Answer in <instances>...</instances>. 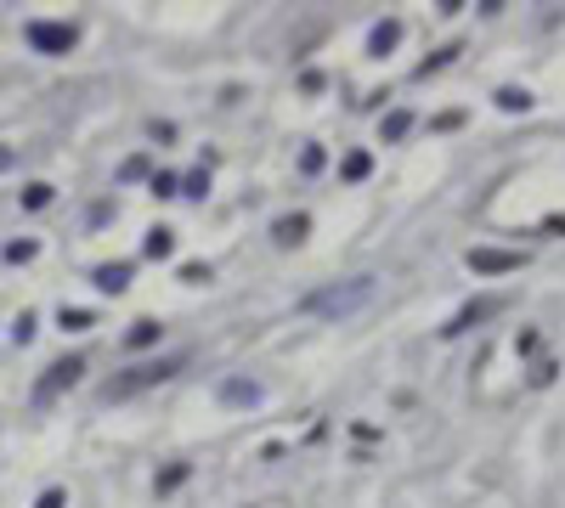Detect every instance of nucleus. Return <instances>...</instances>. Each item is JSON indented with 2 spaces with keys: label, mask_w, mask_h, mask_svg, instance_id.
<instances>
[{
  "label": "nucleus",
  "mask_w": 565,
  "mask_h": 508,
  "mask_svg": "<svg viewBox=\"0 0 565 508\" xmlns=\"http://www.w3.org/2000/svg\"><path fill=\"white\" fill-rule=\"evenodd\" d=\"M373 294V277H357L350 288H328V294H311L305 300V311H334V317H345V311H357L362 300Z\"/></svg>",
  "instance_id": "obj_1"
},
{
  "label": "nucleus",
  "mask_w": 565,
  "mask_h": 508,
  "mask_svg": "<svg viewBox=\"0 0 565 508\" xmlns=\"http://www.w3.org/2000/svg\"><path fill=\"white\" fill-rule=\"evenodd\" d=\"M23 40L35 45V51H45V57H63V51H74L80 28H74V23H28V28H23Z\"/></svg>",
  "instance_id": "obj_2"
},
{
  "label": "nucleus",
  "mask_w": 565,
  "mask_h": 508,
  "mask_svg": "<svg viewBox=\"0 0 565 508\" xmlns=\"http://www.w3.org/2000/svg\"><path fill=\"white\" fill-rule=\"evenodd\" d=\"M80 373H85V362H80V356H68V362H57V367H45V379L35 384V402L45 407V402H51V395H57V390H68V384H74V379H80Z\"/></svg>",
  "instance_id": "obj_3"
},
{
  "label": "nucleus",
  "mask_w": 565,
  "mask_h": 508,
  "mask_svg": "<svg viewBox=\"0 0 565 508\" xmlns=\"http://www.w3.org/2000/svg\"><path fill=\"white\" fill-rule=\"evenodd\" d=\"M469 266H475V271H514V266H521V254H492V249H475V254H469Z\"/></svg>",
  "instance_id": "obj_4"
},
{
  "label": "nucleus",
  "mask_w": 565,
  "mask_h": 508,
  "mask_svg": "<svg viewBox=\"0 0 565 508\" xmlns=\"http://www.w3.org/2000/svg\"><path fill=\"white\" fill-rule=\"evenodd\" d=\"M125 283H130V266H102V271H97V288H102V294H125Z\"/></svg>",
  "instance_id": "obj_5"
},
{
  "label": "nucleus",
  "mask_w": 565,
  "mask_h": 508,
  "mask_svg": "<svg viewBox=\"0 0 565 508\" xmlns=\"http://www.w3.org/2000/svg\"><path fill=\"white\" fill-rule=\"evenodd\" d=\"M18 198H23V209H45V204H51V187H45V181H28Z\"/></svg>",
  "instance_id": "obj_6"
},
{
  "label": "nucleus",
  "mask_w": 565,
  "mask_h": 508,
  "mask_svg": "<svg viewBox=\"0 0 565 508\" xmlns=\"http://www.w3.org/2000/svg\"><path fill=\"white\" fill-rule=\"evenodd\" d=\"M271 232H278V243H300L305 238V215H288V221L271 226Z\"/></svg>",
  "instance_id": "obj_7"
},
{
  "label": "nucleus",
  "mask_w": 565,
  "mask_h": 508,
  "mask_svg": "<svg viewBox=\"0 0 565 508\" xmlns=\"http://www.w3.org/2000/svg\"><path fill=\"white\" fill-rule=\"evenodd\" d=\"M170 249H176V238H170V232H147V260H164Z\"/></svg>",
  "instance_id": "obj_8"
},
{
  "label": "nucleus",
  "mask_w": 565,
  "mask_h": 508,
  "mask_svg": "<svg viewBox=\"0 0 565 508\" xmlns=\"http://www.w3.org/2000/svg\"><path fill=\"white\" fill-rule=\"evenodd\" d=\"M396 40H402V23H385V28H373V51H390Z\"/></svg>",
  "instance_id": "obj_9"
},
{
  "label": "nucleus",
  "mask_w": 565,
  "mask_h": 508,
  "mask_svg": "<svg viewBox=\"0 0 565 508\" xmlns=\"http://www.w3.org/2000/svg\"><path fill=\"white\" fill-rule=\"evenodd\" d=\"M498 107H509V113H526L531 97H526V90H498Z\"/></svg>",
  "instance_id": "obj_10"
},
{
  "label": "nucleus",
  "mask_w": 565,
  "mask_h": 508,
  "mask_svg": "<svg viewBox=\"0 0 565 508\" xmlns=\"http://www.w3.org/2000/svg\"><path fill=\"white\" fill-rule=\"evenodd\" d=\"M407 125H413V113H390V119H385V142H402Z\"/></svg>",
  "instance_id": "obj_11"
},
{
  "label": "nucleus",
  "mask_w": 565,
  "mask_h": 508,
  "mask_svg": "<svg viewBox=\"0 0 565 508\" xmlns=\"http://www.w3.org/2000/svg\"><path fill=\"white\" fill-rule=\"evenodd\" d=\"M153 339H159V322H136V328H130V345H136V350L153 345Z\"/></svg>",
  "instance_id": "obj_12"
},
{
  "label": "nucleus",
  "mask_w": 565,
  "mask_h": 508,
  "mask_svg": "<svg viewBox=\"0 0 565 508\" xmlns=\"http://www.w3.org/2000/svg\"><path fill=\"white\" fill-rule=\"evenodd\" d=\"M35 249H40L35 238H23V243H6V260H12V266H18V260H35Z\"/></svg>",
  "instance_id": "obj_13"
},
{
  "label": "nucleus",
  "mask_w": 565,
  "mask_h": 508,
  "mask_svg": "<svg viewBox=\"0 0 565 508\" xmlns=\"http://www.w3.org/2000/svg\"><path fill=\"white\" fill-rule=\"evenodd\" d=\"M221 395H226V402H255V384H226Z\"/></svg>",
  "instance_id": "obj_14"
},
{
  "label": "nucleus",
  "mask_w": 565,
  "mask_h": 508,
  "mask_svg": "<svg viewBox=\"0 0 565 508\" xmlns=\"http://www.w3.org/2000/svg\"><path fill=\"white\" fill-rule=\"evenodd\" d=\"M57 322H63V328H90V311H68V305H63V317H57Z\"/></svg>",
  "instance_id": "obj_15"
},
{
  "label": "nucleus",
  "mask_w": 565,
  "mask_h": 508,
  "mask_svg": "<svg viewBox=\"0 0 565 508\" xmlns=\"http://www.w3.org/2000/svg\"><path fill=\"white\" fill-rule=\"evenodd\" d=\"M12 339H18V345H28V339H35V317H18V328H12Z\"/></svg>",
  "instance_id": "obj_16"
},
{
  "label": "nucleus",
  "mask_w": 565,
  "mask_h": 508,
  "mask_svg": "<svg viewBox=\"0 0 565 508\" xmlns=\"http://www.w3.org/2000/svg\"><path fill=\"white\" fill-rule=\"evenodd\" d=\"M68 497H63V491H45V497H40V508H63Z\"/></svg>",
  "instance_id": "obj_17"
}]
</instances>
